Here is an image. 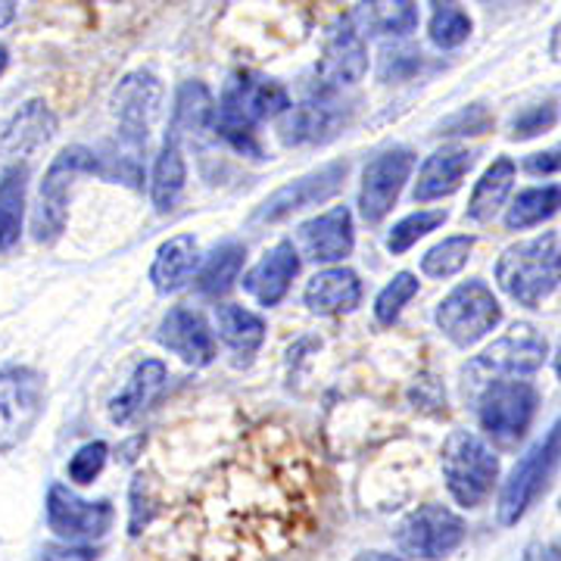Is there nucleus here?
I'll list each match as a JSON object with an SVG mask.
<instances>
[{"label": "nucleus", "mask_w": 561, "mask_h": 561, "mask_svg": "<svg viewBox=\"0 0 561 561\" xmlns=\"http://www.w3.org/2000/svg\"><path fill=\"white\" fill-rule=\"evenodd\" d=\"M321 481L297 437L260 427L206 474L184 505L191 561H284L319 527Z\"/></svg>", "instance_id": "f257e3e1"}, {"label": "nucleus", "mask_w": 561, "mask_h": 561, "mask_svg": "<svg viewBox=\"0 0 561 561\" xmlns=\"http://www.w3.org/2000/svg\"><path fill=\"white\" fill-rule=\"evenodd\" d=\"M290 110V98L284 84L265 79L260 72H234L219 98L216 131L231 140L238 150L253 147V131L265 119L284 116Z\"/></svg>", "instance_id": "f03ea898"}, {"label": "nucleus", "mask_w": 561, "mask_h": 561, "mask_svg": "<svg viewBox=\"0 0 561 561\" xmlns=\"http://www.w3.org/2000/svg\"><path fill=\"white\" fill-rule=\"evenodd\" d=\"M496 280L515 302L527 309L552 297L561 284V247L556 234H542L508 247L496 262Z\"/></svg>", "instance_id": "7ed1b4c3"}, {"label": "nucleus", "mask_w": 561, "mask_h": 561, "mask_svg": "<svg viewBox=\"0 0 561 561\" xmlns=\"http://www.w3.org/2000/svg\"><path fill=\"white\" fill-rule=\"evenodd\" d=\"M81 175H103V160L88 147H66L60 157L50 162L47 175L41 181L38 209L32 219V231L38 243H54L62 234L66 216H69V194Z\"/></svg>", "instance_id": "20e7f679"}, {"label": "nucleus", "mask_w": 561, "mask_h": 561, "mask_svg": "<svg viewBox=\"0 0 561 561\" xmlns=\"http://www.w3.org/2000/svg\"><path fill=\"white\" fill-rule=\"evenodd\" d=\"M546 356H549V350L540 334L530 324H515L505 337L486 346L481 356L465 368V387L474 397H481L490 383L534 375L537 368H542Z\"/></svg>", "instance_id": "39448f33"}, {"label": "nucleus", "mask_w": 561, "mask_h": 561, "mask_svg": "<svg viewBox=\"0 0 561 561\" xmlns=\"http://www.w3.org/2000/svg\"><path fill=\"white\" fill-rule=\"evenodd\" d=\"M443 478L453 500L465 508H474L490 496L500 478V459L478 434L456 431L443 446Z\"/></svg>", "instance_id": "423d86ee"}, {"label": "nucleus", "mask_w": 561, "mask_h": 561, "mask_svg": "<svg viewBox=\"0 0 561 561\" xmlns=\"http://www.w3.org/2000/svg\"><path fill=\"white\" fill-rule=\"evenodd\" d=\"M561 459V421H556L549 427V434L537 440L524 459L515 465L512 478L505 481L500 496V522L508 527V524H518L530 512V505L540 500V493L546 490V483L552 478L556 465Z\"/></svg>", "instance_id": "0eeeda50"}, {"label": "nucleus", "mask_w": 561, "mask_h": 561, "mask_svg": "<svg viewBox=\"0 0 561 561\" xmlns=\"http://www.w3.org/2000/svg\"><path fill=\"white\" fill-rule=\"evenodd\" d=\"M537 390L522 378H505L490 383L478 397V415L486 437L500 446H515L527 434L530 421L537 415Z\"/></svg>", "instance_id": "6e6552de"}, {"label": "nucleus", "mask_w": 561, "mask_h": 561, "mask_svg": "<svg viewBox=\"0 0 561 561\" xmlns=\"http://www.w3.org/2000/svg\"><path fill=\"white\" fill-rule=\"evenodd\" d=\"M502 321V306L483 280H465L437 309L440 331L456 346H474Z\"/></svg>", "instance_id": "1a4fd4ad"}, {"label": "nucleus", "mask_w": 561, "mask_h": 561, "mask_svg": "<svg viewBox=\"0 0 561 561\" xmlns=\"http://www.w3.org/2000/svg\"><path fill=\"white\" fill-rule=\"evenodd\" d=\"M44 409V381L32 368H0V456L20 446Z\"/></svg>", "instance_id": "9d476101"}, {"label": "nucleus", "mask_w": 561, "mask_h": 561, "mask_svg": "<svg viewBox=\"0 0 561 561\" xmlns=\"http://www.w3.org/2000/svg\"><path fill=\"white\" fill-rule=\"evenodd\" d=\"M113 518H116V512L106 500H81L66 483H50V490H47V527L62 542L84 546V542L101 540L106 537Z\"/></svg>", "instance_id": "9b49d317"}, {"label": "nucleus", "mask_w": 561, "mask_h": 561, "mask_svg": "<svg viewBox=\"0 0 561 561\" xmlns=\"http://www.w3.org/2000/svg\"><path fill=\"white\" fill-rule=\"evenodd\" d=\"M397 540H400L402 552L412 559H446L465 540V522L446 505H421L419 512H412L402 522Z\"/></svg>", "instance_id": "f8f14e48"}, {"label": "nucleus", "mask_w": 561, "mask_h": 561, "mask_svg": "<svg viewBox=\"0 0 561 561\" xmlns=\"http://www.w3.org/2000/svg\"><path fill=\"white\" fill-rule=\"evenodd\" d=\"M116 116H119V138L125 150L140 153L147 144L150 125L157 122L162 106V84L153 72H131L116 88Z\"/></svg>", "instance_id": "ddd939ff"}, {"label": "nucleus", "mask_w": 561, "mask_h": 561, "mask_svg": "<svg viewBox=\"0 0 561 561\" xmlns=\"http://www.w3.org/2000/svg\"><path fill=\"white\" fill-rule=\"evenodd\" d=\"M412 169H415V157L405 147L387 150L365 165L359 191V209L365 221H381L393 209V203L412 175Z\"/></svg>", "instance_id": "4468645a"}, {"label": "nucleus", "mask_w": 561, "mask_h": 561, "mask_svg": "<svg viewBox=\"0 0 561 561\" xmlns=\"http://www.w3.org/2000/svg\"><path fill=\"white\" fill-rule=\"evenodd\" d=\"M346 172H350L346 162H331V165H324V169L312 172V175H302V179H297L294 184H284L280 191H275V194L256 209L253 221H268V225H275V221L290 219V216L300 213V209L319 206V203H324L328 197H334V194L341 191Z\"/></svg>", "instance_id": "2eb2a0df"}, {"label": "nucleus", "mask_w": 561, "mask_h": 561, "mask_svg": "<svg viewBox=\"0 0 561 561\" xmlns=\"http://www.w3.org/2000/svg\"><path fill=\"white\" fill-rule=\"evenodd\" d=\"M368 72V47L365 38L356 28V22L343 20L328 41H324V50H321L319 60V79L324 91H341L362 81V76Z\"/></svg>", "instance_id": "dca6fc26"}, {"label": "nucleus", "mask_w": 561, "mask_h": 561, "mask_svg": "<svg viewBox=\"0 0 561 561\" xmlns=\"http://www.w3.org/2000/svg\"><path fill=\"white\" fill-rule=\"evenodd\" d=\"M356 243V228H353V213L346 206H334L309 219L300 228V247L306 260L312 262H341L353 253Z\"/></svg>", "instance_id": "f3484780"}, {"label": "nucleus", "mask_w": 561, "mask_h": 561, "mask_svg": "<svg viewBox=\"0 0 561 561\" xmlns=\"http://www.w3.org/2000/svg\"><path fill=\"white\" fill-rule=\"evenodd\" d=\"M160 343L194 368H203L216 359V337H213L209 324L201 312H194L187 306H175L162 319Z\"/></svg>", "instance_id": "a211bd4d"}, {"label": "nucleus", "mask_w": 561, "mask_h": 561, "mask_svg": "<svg viewBox=\"0 0 561 561\" xmlns=\"http://www.w3.org/2000/svg\"><path fill=\"white\" fill-rule=\"evenodd\" d=\"M300 272V253L290 241H280L275 250H268L243 278V287L262 302V306H278L284 294L290 290V280Z\"/></svg>", "instance_id": "6ab92c4d"}, {"label": "nucleus", "mask_w": 561, "mask_h": 561, "mask_svg": "<svg viewBox=\"0 0 561 561\" xmlns=\"http://www.w3.org/2000/svg\"><path fill=\"white\" fill-rule=\"evenodd\" d=\"M346 122V113L341 103L328 101H306L300 106H290L280 116V138L284 144H321V140L334 138L337 128Z\"/></svg>", "instance_id": "aec40b11"}, {"label": "nucleus", "mask_w": 561, "mask_h": 561, "mask_svg": "<svg viewBox=\"0 0 561 561\" xmlns=\"http://www.w3.org/2000/svg\"><path fill=\"white\" fill-rule=\"evenodd\" d=\"M474 153L468 147H443L434 157L421 165L419 181H415V201H440L461 187V179L471 172Z\"/></svg>", "instance_id": "412c9836"}, {"label": "nucleus", "mask_w": 561, "mask_h": 561, "mask_svg": "<svg viewBox=\"0 0 561 561\" xmlns=\"http://www.w3.org/2000/svg\"><path fill=\"white\" fill-rule=\"evenodd\" d=\"M165 381H169L165 365L160 359H144L135 368V375L128 378L125 390L110 402V419L116 424H131L135 419H140L153 402L160 400Z\"/></svg>", "instance_id": "4be33fe9"}, {"label": "nucleus", "mask_w": 561, "mask_h": 561, "mask_svg": "<svg viewBox=\"0 0 561 561\" xmlns=\"http://www.w3.org/2000/svg\"><path fill=\"white\" fill-rule=\"evenodd\" d=\"M362 300V280L353 268H324L306 284V306L319 316H341Z\"/></svg>", "instance_id": "5701e85b"}, {"label": "nucleus", "mask_w": 561, "mask_h": 561, "mask_svg": "<svg viewBox=\"0 0 561 561\" xmlns=\"http://www.w3.org/2000/svg\"><path fill=\"white\" fill-rule=\"evenodd\" d=\"M197 268V241L194 234H175L157 250V260L150 268V280L160 294H179Z\"/></svg>", "instance_id": "b1692460"}, {"label": "nucleus", "mask_w": 561, "mask_h": 561, "mask_svg": "<svg viewBox=\"0 0 561 561\" xmlns=\"http://www.w3.org/2000/svg\"><path fill=\"white\" fill-rule=\"evenodd\" d=\"M216 328H219V337L234 353L238 362L253 359L260 353L262 341H265V321L256 312L234 306V302H225L216 309Z\"/></svg>", "instance_id": "393cba45"}, {"label": "nucleus", "mask_w": 561, "mask_h": 561, "mask_svg": "<svg viewBox=\"0 0 561 561\" xmlns=\"http://www.w3.org/2000/svg\"><path fill=\"white\" fill-rule=\"evenodd\" d=\"M184 181H187V162H184V147H181L179 135H165L162 140V150L157 162H153V206L157 213H172L181 201V191H184Z\"/></svg>", "instance_id": "a878e982"}, {"label": "nucleus", "mask_w": 561, "mask_h": 561, "mask_svg": "<svg viewBox=\"0 0 561 561\" xmlns=\"http://www.w3.org/2000/svg\"><path fill=\"white\" fill-rule=\"evenodd\" d=\"M57 131V119L54 113L47 110V103L32 101L22 106L20 113L13 116V122L7 125L3 131V147L13 153V157H25V153H35L38 147H44L47 140L54 138Z\"/></svg>", "instance_id": "bb28decb"}, {"label": "nucleus", "mask_w": 561, "mask_h": 561, "mask_svg": "<svg viewBox=\"0 0 561 561\" xmlns=\"http://www.w3.org/2000/svg\"><path fill=\"white\" fill-rule=\"evenodd\" d=\"M216 101L203 81H184L175 94V113H172V135L181 140L187 135H203L216 128Z\"/></svg>", "instance_id": "cd10ccee"}, {"label": "nucleus", "mask_w": 561, "mask_h": 561, "mask_svg": "<svg viewBox=\"0 0 561 561\" xmlns=\"http://www.w3.org/2000/svg\"><path fill=\"white\" fill-rule=\"evenodd\" d=\"M25 165H10L0 175V253L13 250L22 234V213H25Z\"/></svg>", "instance_id": "c85d7f7f"}, {"label": "nucleus", "mask_w": 561, "mask_h": 561, "mask_svg": "<svg viewBox=\"0 0 561 561\" xmlns=\"http://www.w3.org/2000/svg\"><path fill=\"white\" fill-rule=\"evenodd\" d=\"M512 184H515V162L508 160V157H500L483 172V179L478 181V187L471 194V203H468V216L474 221L493 219L505 206V201H508Z\"/></svg>", "instance_id": "c756f323"}, {"label": "nucleus", "mask_w": 561, "mask_h": 561, "mask_svg": "<svg viewBox=\"0 0 561 561\" xmlns=\"http://www.w3.org/2000/svg\"><path fill=\"white\" fill-rule=\"evenodd\" d=\"M359 22L378 35L402 38L419 28V7L415 0H362Z\"/></svg>", "instance_id": "7c9ffc66"}, {"label": "nucleus", "mask_w": 561, "mask_h": 561, "mask_svg": "<svg viewBox=\"0 0 561 561\" xmlns=\"http://www.w3.org/2000/svg\"><path fill=\"white\" fill-rule=\"evenodd\" d=\"M556 213H561V184L527 187L508 206L505 225L512 231H524V228H537L542 221H549Z\"/></svg>", "instance_id": "2f4dec72"}, {"label": "nucleus", "mask_w": 561, "mask_h": 561, "mask_svg": "<svg viewBox=\"0 0 561 561\" xmlns=\"http://www.w3.org/2000/svg\"><path fill=\"white\" fill-rule=\"evenodd\" d=\"M243 256H247V247L238 241H228L216 247L201 265V272H197V290L206 294V297L225 294L238 280V275H241Z\"/></svg>", "instance_id": "473e14b6"}, {"label": "nucleus", "mask_w": 561, "mask_h": 561, "mask_svg": "<svg viewBox=\"0 0 561 561\" xmlns=\"http://www.w3.org/2000/svg\"><path fill=\"white\" fill-rule=\"evenodd\" d=\"M471 35V16L461 10L459 0H434V13H431V41L449 50L459 47Z\"/></svg>", "instance_id": "72a5a7b5"}, {"label": "nucleus", "mask_w": 561, "mask_h": 561, "mask_svg": "<svg viewBox=\"0 0 561 561\" xmlns=\"http://www.w3.org/2000/svg\"><path fill=\"white\" fill-rule=\"evenodd\" d=\"M471 250H474V238L459 234V238H446L437 247H431L421 260V272L431 275V278H449L461 272L468 260H471Z\"/></svg>", "instance_id": "f704fd0d"}, {"label": "nucleus", "mask_w": 561, "mask_h": 561, "mask_svg": "<svg viewBox=\"0 0 561 561\" xmlns=\"http://www.w3.org/2000/svg\"><path fill=\"white\" fill-rule=\"evenodd\" d=\"M443 221H446V213H443V209H421V213L405 216V219L397 221V225L390 228V234H387V250H390L393 256H400L409 247H415L421 238H427L431 231H437Z\"/></svg>", "instance_id": "c9c22d12"}, {"label": "nucleus", "mask_w": 561, "mask_h": 561, "mask_svg": "<svg viewBox=\"0 0 561 561\" xmlns=\"http://www.w3.org/2000/svg\"><path fill=\"white\" fill-rule=\"evenodd\" d=\"M415 294H419V278L412 272H400L378 294V300H375V316H378V321L381 324H393V321L400 319L402 306L412 300Z\"/></svg>", "instance_id": "e433bc0d"}, {"label": "nucleus", "mask_w": 561, "mask_h": 561, "mask_svg": "<svg viewBox=\"0 0 561 561\" xmlns=\"http://www.w3.org/2000/svg\"><path fill=\"white\" fill-rule=\"evenodd\" d=\"M106 456H110V446L103 440L94 443H84L79 453L69 459V478L76 483H94V478L103 471V465H106Z\"/></svg>", "instance_id": "4c0bfd02"}, {"label": "nucleus", "mask_w": 561, "mask_h": 561, "mask_svg": "<svg viewBox=\"0 0 561 561\" xmlns=\"http://www.w3.org/2000/svg\"><path fill=\"white\" fill-rule=\"evenodd\" d=\"M556 119H559V106L552 101L527 106L522 116H515V122H512V135L518 140L537 138L542 131H549V128L556 125Z\"/></svg>", "instance_id": "58836bf2"}, {"label": "nucleus", "mask_w": 561, "mask_h": 561, "mask_svg": "<svg viewBox=\"0 0 561 561\" xmlns=\"http://www.w3.org/2000/svg\"><path fill=\"white\" fill-rule=\"evenodd\" d=\"M38 561H98V549L91 546H76V542H62V546H44Z\"/></svg>", "instance_id": "ea45409f"}, {"label": "nucleus", "mask_w": 561, "mask_h": 561, "mask_svg": "<svg viewBox=\"0 0 561 561\" xmlns=\"http://www.w3.org/2000/svg\"><path fill=\"white\" fill-rule=\"evenodd\" d=\"M524 169L530 175H552V172H561V144L552 147V150H542V153H530L524 160Z\"/></svg>", "instance_id": "a19ab883"}, {"label": "nucleus", "mask_w": 561, "mask_h": 561, "mask_svg": "<svg viewBox=\"0 0 561 561\" xmlns=\"http://www.w3.org/2000/svg\"><path fill=\"white\" fill-rule=\"evenodd\" d=\"M16 16V0H0V28Z\"/></svg>", "instance_id": "79ce46f5"}, {"label": "nucleus", "mask_w": 561, "mask_h": 561, "mask_svg": "<svg viewBox=\"0 0 561 561\" xmlns=\"http://www.w3.org/2000/svg\"><path fill=\"white\" fill-rule=\"evenodd\" d=\"M356 561H405V559H400V556H387V552H365V556H359Z\"/></svg>", "instance_id": "37998d69"}, {"label": "nucleus", "mask_w": 561, "mask_h": 561, "mask_svg": "<svg viewBox=\"0 0 561 561\" xmlns=\"http://www.w3.org/2000/svg\"><path fill=\"white\" fill-rule=\"evenodd\" d=\"M552 57L561 62V25L556 28V38H552Z\"/></svg>", "instance_id": "c03bdc74"}, {"label": "nucleus", "mask_w": 561, "mask_h": 561, "mask_svg": "<svg viewBox=\"0 0 561 561\" xmlns=\"http://www.w3.org/2000/svg\"><path fill=\"white\" fill-rule=\"evenodd\" d=\"M7 62H10V50L0 44V76H3V69H7Z\"/></svg>", "instance_id": "a18cd8bd"}, {"label": "nucleus", "mask_w": 561, "mask_h": 561, "mask_svg": "<svg viewBox=\"0 0 561 561\" xmlns=\"http://www.w3.org/2000/svg\"><path fill=\"white\" fill-rule=\"evenodd\" d=\"M556 371H559V378H561V343H559V350H556Z\"/></svg>", "instance_id": "49530a36"}, {"label": "nucleus", "mask_w": 561, "mask_h": 561, "mask_svg": "<svg viewBox=\"0 0 561 561\" xmlns=\"http://www.w3.org/2000/svg\"><path fill=\"white\" fill-rule=\"evenodd\" d=\"M546 561H561V556H556V559H546Z\"/></svg>", "instance_id": "de8ad7c7"}]
</instances>
